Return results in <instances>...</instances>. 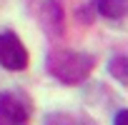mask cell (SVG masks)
Here are the masks:
<instances>
[{"mask_svg": "<svg viewBox=\"0 0 128 125\" xmlns=\"http://www.w3.org/2000/svg\"><path fill=\"white\" fill-rule=\"evenodd\" d=\"M40 25L43 30L53 38L63 35V25H66V18H63V8L58 0H45L43 8H40Z\"/></svg>", "mask_w": 128, "mask_h": 125, "instance_id": "277c9868", "label": "cell"}, {"mask_svg": "<svg viewBox=\"0 0 128 125\" xmlns=\"http://www.w3.org/2000/svg\"><path fill=\"white\" fill-rule=\"evenodd\" d=\"M98 13L108 20L128 18V0H98Z\"/></svg>", "mask_w": 128, "mask_h": 125, "instance_id": "5b68a950", "label": "cell"}, {"mask_svg": "<svg viewBox=\"0 0 128 125\" xmlns=\"http://www.w3.org/2000/svg\"><path fill=\"white\" fill-rule=\"evenodd\" d=\"M96 68V58L78 50H50L45 58V70L63 85H80Z\"/></svg>", "mask_w": 128, "mask_h": 125, "instance_id": "6da1fadb", "label": "cell"}, {"mask_svg": "<svg viewBox=\"0 0 128 125\" xmlns=\"http://www.w3.org/2000/svg\"><path fill=\"white\" fill-rule=\"evenodd\" d=\"M108 70H110V75H113L118 83L128 85V58H126V55H116V58H110Z\"/></svg>", "mask_w": 128, "mask_h": 125, "instance_id": "8992f818", "label": "cell"}, {"mask_svg": "<svg viewBox=\"0 0 128 125\" xmlns=\"http://www.w3.org/2000/svg\"><path fill=\"white\" fill-rule=\"evenodd\" d=\"M45 125H96L88 118H73V115H50Z\"/></svg>", "mask_w": 128, "mask_h": 125, "instance_id": "52a82bcc", "label": "cell"}, {"mask_svg": "<svg viewBox=\"0 0 128 125\" xmlns=\"http://www.w3.org/2000/svg\"><path fill=\"white\" fill-rule=\"evenodd\" d=\"M0 65L5 70H23L28 65V50L15 33H0Z\"/></svg>", "mask_w": 128, "mask_h": 125, "instance_id": "7a4b0ae2", "label": "cell"}, {"mask_svg": "<svg viewBox=\"0 0 128 125\" xmlns=\"http://www.w3.org/2000/svg\"><path fill=\"white\" fill-rule=\"evenodd\" d=\"M113 125H128V110H118L113 118Z\"/></svg>", "mask_w": 128, "mask_h": 125, "instance_id": "ba28073f", "label": "cell"}, {"mask_svg": "<svg viewBox=\"0 0 128 125\" xmlns=\"http://www.w3.org/2000/svg\"><path fill=\"white\" fill-rule=\"evenodd\" d=\"M0 125H30V110L23 98L13 93L0 95Z\"/></svg>", "mask_w": 128, "mask_h": 125, "instance_id": "3957f363", "label": "cell"}]
</instances>
